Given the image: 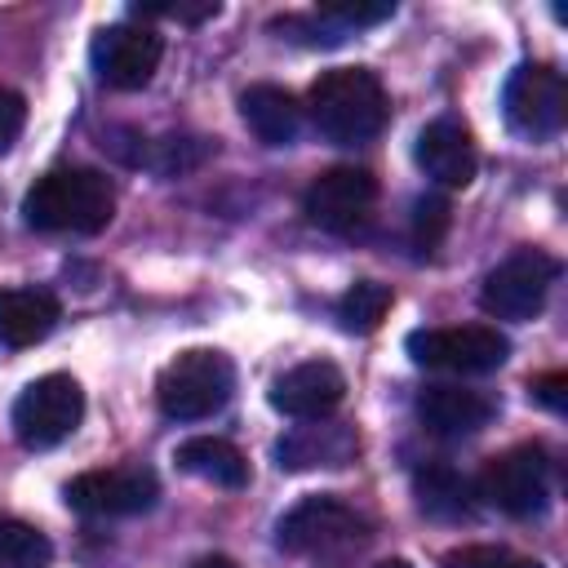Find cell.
I'll return each mask as SVG.
<instances>
[{"mask_svg": "<svg viewBox=\"0 0 568 568\" xmlns=\"http://www.w3.org/2000/svg\"><path fill=\"white\" fill-rule=\"evenodd\" d=\"M62 320V302L49 288H31V284H13L0 288V346L22 351L44 342Z\"/></svg>", "mask_w": 568, "mask_h": 568, "instance_id": "17", "label": "cell"}, {"mask_svg": "<svg viewBox=\"0 0 568 568\" xmlns=\"http://www.w3.org/2000/svg\"><path fill=\"white\" fill-rule=\"evenodd\" d=\"M497 404L493 395L484 390H470V386H426L417 395V417L430 435H444V439H462V435H475L493 422Z\"/></svg>", "mask_w": 568, "mask_h": 568, "instance_id": "16", "label": "cell"}, {"mask_svg": "<svg viewBox=\"0 0 568 568\" xmlns=\"http://www.w3.org/2000/svg\"><path fill=\"white\" fill-rule=\"evenodd\" d=\"M133 18H173V22H204V18H217V4L204 0V4H133Z\"/></svg>", "mask_w": 568, "mask_h": 568, "instance_id": "29", "label": "cell"}, {"mask_svg": "<svg viewBox=\"0 0 568 568\" xmlns=\"http://www.w3.org/2000/svg\"><path fill=\"white\" fill-rule=\"evenodd\" d=\"M568 373H546V377H537L532 382V395L546 404V408H555V413H564V404H568Z\"/></svg>", "mask_w": 568, "mask_h": 568, "instance_id": "30", "label": "cell"}, {"mask_svg": "<svg viewBox=\"0 0 568 568\" xmlns=\"http://www.w3.org/2000/svg\"><path fill=\"white\" fill-rule=\"evenodd\" d=\"M49 559L53 541L36 524L0 515V568H49Z\"/></svg>", "mask_w": 568, "mask_h": 568, "instance_id": "22", "label": "cell"}, {"mask_svg": "<svg viewBox=\"0 0 568 568\" xmlns=\"http://www.w3.org/2000/svg\"><path fill=\"white\" fill-rule=\"evenodd\" d=\"M555 275H559L555 257H546L541 248H519L484 275L479 306L497 320H532V315H541Z\"/></svg>", "mask_w": 568, "mask_h": 568, "instance_id": "8", "label": "cell"}, {"mask_svg": "<svg viewBox=\"0 0 568 568\" xmlns=\"http://www.w3.org/2000/svg\"><path fill=\"white\" fill-rule=\"evenodd\" d=\"M417 501L435 519H462L470 515V484L453 466H422L417 470Z\"/></svg>", "mask_w": 568, "mask_h": 568, "instance_id": "20", "label": "cell"}, {"mask_svg": "<svg viewBox=\"0 0 568 568\" xmlns=\"http://www.w3.org/2000/svg\"><path fill=\"white\" fill-rule=\"evenodd\" d=\"M368 537H373V519L359 506L342 501L337 493H311L293 501L275 524V546L288 555H306V559L346 555L364 546Z\"/></svg>", "mask_w": 568, "mask_h": 568, "instance_id": "3", "label": "cell"}, {"mask_svg": "<svg viewBox=\"0 0 568 568\" xmlns=\"http://www.w3.org/2000/svg\"><path fill=\"white\" fill-rule=\"evenodd\" d=\"M408 355L417 368L435 373H457V377H479L506 364L510 342L493 324H457V328H417L408 333Z\"/></svg>", "mask_w": 568, "mask_h": 568, "instance_id": "5", "label": "cell"}, {"mask_svg": "<svg viewBox=\"0 0 568 568\" xmlns=\"http://www.w3.org/2000/svg\"><path fill=\"white\" fill-rule=\"evenodd\" d=\"M346 399V373L333 359H306L293 364L288 373L275 377L271 386V408L293 417V422H320L333 417Z\"/></svg>", "mask_w": 568, "mask_h": 568, "instance_id": "13", "label": "cell"}, {"mask_svg": "<svg viewBox=\"0 0 568 568\" xmlns=\"http://www.w3.org/2000/svg\"><path fill=\"white\" fill-rule=\"evenodd\" d=\"M22 124H27V98L18 89H4L0 84V151H9L18 142Z\"/></svg>", "mask_w": 568, "mask_h": 568, "instance_id": "28", "label": "cell"}, {"mask_svg": "<svg viewBox=\"0 0 568 568\" xmlns=\"http://www.w3.org/2000/svg\"><path fill=\"white\" fill-rule=\"evenodd\" d=\"M240 115L262 146H288L302 129V106L280 84H248L240 93Z\"/></svg>", "mask_w": 568, "mask_h": 568, "instance_id": "19", "label": "cell"}, {"mask_svg": "<svg viewBox=\"0 0 568 568\" xmlns=\"http://www.w3.org/2000/svg\"><path fill=\"white\" fill-rule=\"evenodd\" d=\"M209 155V142L204 138H164V142H155V155L146 160L155 173H186V169H195L200 160Z\"/></svg>", "mask_w": 568, "mask_h": 568, "instance_id": "26", "label": "cell"}, {"mask_svg": "<svg viewBox=\"0 0 568 568\" xmlns=\"http://www.w3.org/2000/svg\"><path fill=\"white\" fill-rule=\"evenodd\" d=\"M271 31H280V40H297V44H311V49H328V44L346 40V31L333 27L324 13H306V18L288 13V18H275Z\"/></svg>", "mask_w": 568, "mask_h": 568, "instance_id": "23", "label": "cell"}, {"mask_svg": "<svg viewBox=\"0 0 568 568\" xmlns=\"http://www.w3.org/2000/svg\"><path fill=\"white\" fill-rule=\"evenodd\" d=\"M448 222H453V204L444 195H422L413 204V240H417V248H435L444 240Z\"/></svg>", "mask_w": 568, "mask_h": 568, "instance_id": "25", "label": "cell"}, {"mask_svg": "<svg viewBox=\"0 0 568 568\" xmlns=\"http://www.w3.org/2000/svg\"><path fill=\"white\" fill-rule=\"evenodd\" d=\"M390 302H395L390 284H382V280H355V284L337 297V320H342V328H351V333H373V328L386 320Z\"/></svg>", "mask_w": 568, "mask_h": 568, "instance_id": "21", "label": "cell"}, {"mask_svg": "<svg viewBox=\"0 0 568 568\" xmlns=\"http://www.w3.org/2000/svg\"><path fill=\"white\" fill-rule=\"evenodd\" d=\"M355 453H359V430L351 422H328V417L302 422L275 439V466L280 470H315V466L337 470V466L355 462Z\"/></svg>", "mask_w": 568, "mask_h": 568, "instance_id": "15", "label": "cell"}, {"mask_svg": "<svg viewBox=\"0 0 568 568\" xmlns=\"http://www.w3.org/2000/svg\"><path fill=\"white\" fill-rule=\"evenodd\" d=\"M475 493L510 519H532L550 501V457L537 444H515L493 457L475 484Z\"/></svg>", "mask_w": 568, "mask_h": 568, "instance_id": "7", "label": "cell"}, {"mask_svg": "<svg viewBox=\"0 0 568 568\" xmlns=\"http://www.w3.org/2000/svg\"><path fill=\"white\" fill-rule=\"evenodd\" d=\"M173 462L182 475H195L213 488H226V493H240L248 488V462L244 453L231 444V439H217V435H191L173 448Z\"/></svg>", "mask_w": 568, "mask_h": 568, "instance_id": "18", "label": "cell"}, {"mask_svg": "<svg viewBox=\"0 0 568 568\" xmlns=\"http://www.w3.org/2000/svg\"><path fill=\"white\" fill-rule=\"evenodd\" d=\"M115 217V186L98 169L62 164L31 182L22 195V222L49 235H98Z\"/></svg>", "mask_w": 568, "mask_h": 568, "instance_id": "1", "label": "cell"}, {"mask_svg": "<svg viewBox=\"0 0 568 568\" xmlns=\"http://www.w3.org/2000/svg\"><path fill=\"white\" fill-rule=\"evenodd\" d=\"M160 497V479L146 466H111V470H84L67 484V506L89 519H124L151 510Z\"/></svg>", "mask_w": 568, "mask_h": 568, "instance_id": "12", "label": "cell"}, {"mask_svg": "<svg viewBox=\"0 0 568 568\" xmlns=\"http://www.w3.org/2000/svg\"><path fill=\"white\" fill-rule=\"evenodd\" d=\"M501 111H506V124L519 138H528V142L555 138L564 129V115H568L564 75L555 67H546V62L515 67L506 89H501Z\"/></svg>", "mask_w": 568, "mask_h": 568, "instance_id": "9", "label": "cell"}, {"mask_svg": "<svg viewBox=\"0 0 568 568\" xmlns=\"http://www.w3.org/2000/svg\"><path fill=\"white\" fill-rule=\"evenodd\" d=\"M195 568H240V564H235V559H226V555H204Z\"/></svg>", "mask_w": 568, "mask_h": 568, "instance_id": "31", "label": "cell"}, {"mask_svg": "<svg viewBox=\"0 0 568 568\" xmlns=\"http://www.w3.org/2000/svg\"><path fill=\"white\" fill-rule=\"evenodd\" d=\"M84 417V390L71 373H44L22 386L13 399V435L22 448H53L62 444Z\"/></svg>", "mask_w": 568, "mask_h": 568, "instance_id": "6", "label": "cell"}, {"mask_svg": "<svg viewBox=\"0 0 568 568\" xmlns=\"http://www.w3.org/2000/svg\"><path fill=\"white\" fill-rule=\"evenodd\" d=\"M373 568H413L408 559H382V564H373Z\"/></svg>", "mask_w": 568, "mask_h": 568, "instance_id": "32", "label": "cell"}, {"mask_svg": "<svg viewBox=\"0 0 568 568\" xmlns=\"http://www.w3.org/2000/svg\"><path fill=\"white\" fill-rule=\"evenodd\" d=\"M164 58V36L146 22H111L93 36V71L102 84L133 93L146 89L160 71Z\"/></svg>", "mask_w": 568, "mask_h": 568, "instance_id": "11", "label": "cell"}, {"mask_svg": "<svg viewBox=\"0 0 568 568\" xmlns=\"http://www.w3.org/2000/svg\"><path fill=\"white\" fill-rule=\"evenodd\" d=\"M235 395V364L213 346H191L173 355L155 377V404L173 422H204Z\"/></svg>", "mask_w": 568, "mask_h": 568, "instance_id": "4", "label": "cell"}, {"mask_svg": "<svg viewBox=\"0 0 568 568\" xmlns=\"http://www.w3.org/2000/svg\"><path fill=\"white\" fill-rule=\"evenodd\" d=\"M315 13H324L333 27H342V31H351V27H377V22H386L390 13H395V4H359V0H328V4H320Z\"/></svg>", "mask_w": 568, "mask_h": 568, "instance_id": "27", "label": "cell"}, {"mask_svg": "<svg viewBox=\"0 0 568 568\" xmlns=\"http://www.w3.org/2000/svg\"><path fill=\"white\" fill-rule=\"evenodd\" d=\"M315 129L333 146H359L373 142L390 120V98L368 67H328L306 93Z\"/></svg>", "mask_w": 568, "mask_h": 568, "instance_id": "2", "label": "cell"}, {"mask_svg": "<svg viewBox=\"0 0 568 568\" xmlns=\"http://www.w3.org/2000/svg\"><path fill=\"white\" fill-rule=\"evenodd\" d=\"M377 204V178L359 164H333L324 173L311 178L306 195H302V213L333 235H351L368 222Z\"/></svg>", "mask_w": 568, "mask_h": 568, "instance_id": "10", "label": "cell"}, {"mask_svg": "<svg viewBox=\"0 0 568 568\" xmlns=\"http://www.w3.org/2000/svg\"><path fill=\"white\" fill-rule=\"evenodd\" d=\"M444 568H546V564L506 546H457L444 555Z\"/></svg>", "mask_w": 568, "mask_h": 568, "instance_id": "24", "label": "cell"}, {"mask_svg": "<svg viewBox=\"0 0 568 568\" xmlns=\"http://www.w3.org/2000/svg\"><path fill=\"white\" fill-rule=\"evenodd\" d=\"M413 160H417V169H422L430 182H439V186H448V191L470 186V182H475V169H479L475 138H470V129H466L462 120H453V115H439V120H430V124L417 133Z\"/></svg>", "mask_w": 568, "mask_h": 568, "instance_id": "14", "label": "cell"}]
</instances>
